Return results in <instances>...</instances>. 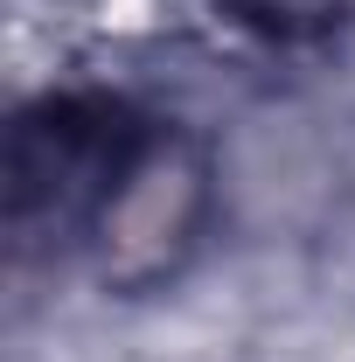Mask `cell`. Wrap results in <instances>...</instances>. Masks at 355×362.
<instances>
[{
    "label": "cell",
    "instance_id": "obj_3",
    "mask_svg": "<svg viewBox=\"0 0 355 362\" xmlns=\"http://www.w3.org/2000/svg\"><path fill=\"white\" fill-rule=\"evenodd\" d=\"M202 7L265 49H327L355 21V0H202Z\"/></svg>",
    "mask_w": 355,
    "mask_h": 362
},
{
    "label": "cell",
    "instance_id": "obj_1",
    "mask_svg": "<svg viewBox=\"0 0 355 362\" xmlns=\"http://www.w3.org/2000/svg\"><path fill=\"white\" fill-rule=\"evenodd\" d=\"M175 133L146 105L105 84L42 90L7 126V237L21 258H91L98 230L126 202V188L146 175L161 139Z\"/></svg>",
    "mask_w": 355,
    "mask_h": 362
},
{
    "label": "cell",
    "instance_id": "obj_2",
    "mask_svg": "<svg viewBox=\"0 0 355 362\" xmlns=\"http://www.w3.org/2000/svg\"><path fill=\"white\" fill-rule=\"evenodd\" d=\"M202 230H209V153L175 126L146 160V175L126 188V202L112 209V223L98 230L84 265L112 293H146L195 258Z\"/></svg>",
    "mask_w": 355,
    "mask_h": 362
}]
</instances>
